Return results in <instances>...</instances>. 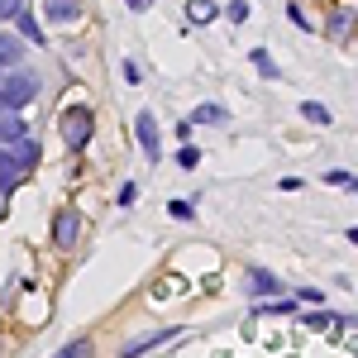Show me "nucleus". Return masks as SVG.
<instances>
[{"label": "nucleus", "mask_w": 358, "mask_h": 358, "mask_svg": "<svg viewBox=\"0 0 358 358\" xmlns=\"http://www.w3.org/2000/svg\"><path fill=\"white\" fill-rule=\"evenodd\" d=\"M330 29H334V34H344V29H349V10H334V24Z\"/></svg>", "instance_id": "393cba45"}, {"label": "nucleus", "mask_w": 358, "mask_h": 358, "mask_svg": "<svg viewBox=\"0 0 358 358\" xmlns=\"http://www.w3.org/2000/svg\"><path fill=\"white\" fill-rule=\"evenodd\" d=\"M201 163V153H196L192 143H187V148H182V153H177V167H196Z\"/></svg>", "instance_id": "5701e85b"}, {"label": "nucleus", "mask_w": 358, "mask_h": 358, "mask_svg": "<svg viewBox=\"0 0 358 358\" xmlns=\"http://www.w3.org/2000/svg\"><path fill=\"white\" fill-rule=\"evenodd\" d=\"M77 234H82V215H77V210H57V215H53V244L57 248H72V244H77Z\"/></svg>", "instance_id": "20e7f679"}, {"label": "nucleus", "mask_w": 358, "mask_h": 358, "mask_svg": "<svg viewBox=\"0 0 358 358\" xmlns=\"http://www.w3.org/2000/svg\"><path fill=\"white\" fill-rule=\"evenodd\" d=\"M224 15H229L234 24H244V20H248V0H229V5H224Z\"/></svg>", "instance_id": "4be33fe9"}, {"label": "nucleus", "mask_w": 358, "mask_h": 358, "mask_svg": "<svg viewBox=\"0 0 358 358\" xmlns=\"http://www.w3.org/2000/svg\"><path fill=\"white\" fill-rule=\"evenodd\" d=\"M215 15H220V10H215L210 0H192V5H187V20H192V24H210Z\"/></svg>", "instance_id": "9b49d317"}, {"label": "nucleus", "mask_w": 358, "mask_h": 358, "mask_svg": "<svg viewBox=\"0 0 358 358\" xmlns=\"http://www.w3.org/2000/svg\"><path fill=\"white\" fill-rule=\"evenodd\" d=\"M325 182H330V187H349V192L358 196V177H354V172H339V167H330V172H325Z\"/></svg>", "instance_id": "f3484780"}, {"label": "nucleus", "mask_w": 358, "mask_h": 358, "mask_svg": "<svg viewBox=\"0 0 358 358\" xmlns=\"http://www.w3.org/2000/svg\"><path fill=\"white\" fill-rule=\"evenodd\" d=\"M53 358H96V349H91V339H72V344H62Z\"/></svg>", "instance_id": "ddd939ff"}, {"label": "nucleus", "mask_w": 358, "mask_h": 358, "mask_svg": "<svg viewBox=\"0 0 358 358\" xmlns=\"http://www.w3.org/2000/svg\"><path fill=\"white\" fill-rule=\"evenodd\" d=\"M138 201V182H124V187H120V206H134Z\"/></svg>", "instance_id": "b1692460"}, {"label": "nucleus", "mask_w": 358, "mask_h": 358, "mask_svg": "<svg viewBox=\"0 0 358 358\" xmlns=\"http://www.w3.org/2000/svg\"><path fill=\"white\" fill-rule=\"evenodd\" d=\"M292 310H296V301H292V296H282V301H263V306H258V315H292Z\"/></svg>", "instance_id": "6ab92c4d"}, {"label": "nucleus", "mask_w": 358, "mask_h": 358, "mask_svg": "<svg viewBox=\"0 0 358 358\" xmlns=\"http://www.w3.org/2000/svg\"><path fill=\"white\" fill-rule=\"evenodd\" d=\"M20 53H24V48H20V38H15V34H5V38H0V62H5V72H20Z\"/></svg>", "instance_id": "9d476101"}, {"label": "nucleus", "mask_w": 358, "mask_h": 358, "mask_svg": "<svg viewBox=\"0 0 358 358\" xmlns=\"http://www.w3.org/2000/svg\"><path fill=\"white\" fill-rule=\"evenodd\" d=\"M57 129H62V143H67V148H86V143H91V129H96V110L72 106V110H62Z\"/></svg>", "instance_id": "f257e3e1"}, {"label": "nucleus", "mask_w": 358, "mask_h": 358, "mask_svg": "<svg viewBox=\"0 0 358 358\" xmlns=\"http://www.w3.org/2000/svg\"><path fill=\"white\" fill-rule=\"evenodd\" d=\"M43 15L53 24H77L82 20V0H43Z\"/></svg>", "instance_id": "423d86ee"}, {"label": "nucleus", "mask_w": 358, "mask_h": 358, "mask_svg": "<svg viewBox=\"0 0 358 358\" xmlns=\"http://www.w3.org/2000/svg\"><path fill=\"white\" fill-rule=\"evenodd\" d=\"M138 77H143V72H138V62H124V82L138 86Z\"/></svg>", "instance_id": "a878e982"}, {"label": "nucleus", "mask_w": 358, "mask_h": 358, "mask_svg": "<svg viewBox=\"0 0 358 358\" xmlns=\"http://www.w3.org/2000/svg\"><path fill=\"white\" fill-rule=\"evenodd\" d=\"M306 330H330V325H354L349 315H334V310H310V315H301Z\"/></svg>", "instance_id": "1a4fd4ad"}, {"label": "nucleus", "mask_w": 358, "mask_h": 358, "mask_svg": "<svg viewBox=\"0 0 358 358\" xmlns=\"http://www.w3.org/2000/svg\"><path fill=\"white\" fill-rule=\"evenodd\" d=\"M248 57H253V67H258V72H263L268 82H273V77H282V72H277V62H273V57H268V48H253V53H248Z\"/></svg>", "instance_id": "4468645a"}, {"label": "nucleus", "mask_w": 358, "mask_h": 358, "mask_svg": "<svg viewBox=\"0 0 358 358\" xmlns=\"http://www.w3.org/2000/svg\"><path fill=\"white\" fill-rule=\"evenodd\" d=\"M34 96H38V82H34L29 72H5V86H0V106H5L10 115L24 110Z\"/></svg>", "instance_id": "f03ea898"}, {"label": "nucleus", "mask_w": 358, "mask_h": 358, "mask_svg": "<svg viewBox=\"0 0 358 358\" xmlns=\"http://www.w3.org/2000/svg\"><path fill=\"white\" fill-rule=\"evenodd\" d=\"M192 120H196V124H220V120H224V110L215 106V101H206V106H196V115H192Z\"/></svg>", "instance_id": "2eb2a0df"}, {"label": "nucleus", "mask_w": 358, "mask_h": 358, "mask_svg": "<svg viewBox=\"0 0 358 358\" xmlns=\"http://www.w3.org/2000/svg\"><path fill=\"white\" fill-rule=\"evenodd\" d=\"M15 24H20V34H24L29 43H43V29L34 24V15H29V10H24V15H20V20H15Z\"/></svg>", "instance_id": "a211bd4d"}, {"label": "nucleus", "mask_w": 358, "mask_h": 358, "mask_svg": "<svg viewBox=\"0 0 358 358\" xmlns=\"http://www.w3.org/2000/svg\"><path fill=\"white\" fill-rule=\"evenodd\" d=\"M172 334H182V330H153V334H143V339H129V344L120 349V358H143L148 349H158V344H167Z\"/></svg>", "instance_id": "39448f33"}, {"label": "nucleus", "mask_w": 358, "mask_h": 358, "mask_svg": "<svg viewBox=\"0 0 358 358\" xmlns=\"http://www.w3.org/2000/svg\"><path fill=\"white\" fill-rule=\"evenodd\" d=\"M124 5H129V10H148L153 0H124Z\"/></svg>", "instance_id": "bb28decb"}, {"label": "nucleus", "mask_w": 358, "mask_h": 358, "mask_svg": "<svg viewBox=\"0 0 358 358\" xmlns=\"http://www.w3.org/2000/svg\"><path fill=\"white\" fill-rule=\"evenodd\" d=\"M10 153L20 158V167H34V163H38V143H34V138H24V143H20V148H10Z\"/></svg>", "instance_id": "dca6fc26"}, {"label": "nucleus", "mask_w": 358, "mask_h": 358, "mask_svg": "<svg viewBox=\"0 0 358 358\" xmlns=\"http://www.w3.org/2000/svg\"><path fill=\"white\" fill-rule=\"evenodd\" d=\"M134 134H138V148H143V158L148 163H158L163 158V138H158V120L148 110H138L134 115Z\"/></svg>", "instance_id": "7ed1b4c3"}, {"label": "nucleus", "mask_w": 358, "mask_h": 358, "mask_svg": "<svg viewBox=\"0 0 358 358\" xmlns=\"http://www.w3.org/2000/svg\"><path fill=\"white\" fill-rule=\"evenodd\" d=\"M167 215H177V220H196V206H192V201H167Z\"/></svg>", "instance_id": "aec40b11"}, {"label": "nucleus", "mask_w": 358, "mask_h": 358, "mask_svg": "<svg viewBox=\"0 0 358 358\" xmlns=\"http://www.w3.org/2000/svg\"><path fill=\"white\" fill-rule=\"evenodd\" d=\"M248 292H253V296H277V292H287V287H282L268 268H248Z\"/></svg>", "instance_id": "0eeeda50"}, {"label": "nucleus", "mask_w": 358, "mask_h": 358, "mask_svg": "<svg viewBox=\"0 0 358 358\" xmlns=\"http://www.w3.org/2000/svg\"><path fill=\"white\" fill-rule=\"evenodd\" d=\"M349 244H358V224H354V229H349Z\"/></svg>", "instance_id": "cd10ccee"}, {"label": "nucleus", "mask_w": 358, "mask_h": 358, "mask_svg": "<svg viewBox=\"0 0 358 358\" xmlns=\"http://www.w3.org/2000/svg\"><path fill=\"white\" fill-rule=\"evenodd\" d=\"M301 120H306V124H320V129H330V110H325L320 101H306V106H301Z\"/></svg>", "instance_id": "f8f14e48"}, {"label": "nucleus", "mask_w": 358, "mask_h": 358, "mask_svg": "<svg viewBox=\"0 0 358 358\" xmlns=\"http://www.w3.org/2000/svg\"><path fill=\"white\" fill-rule=\"evenodd\" d=\"M0 138H5V148H20V143L29 138V124L20 120V115H10V110H5V129H0Z\"/></svg>", "instance_id": "6e6552de"}, {"label": "nucleus", "mask_w": 358, "mask_h": 358, "mask_svg": "<svg viewBox=\"0 0 358 358\" xmlns=\"http://www.w3.org/2000/svg\"><path fill=\"white\" fill-rule=\"evenodd\" d=\"M20 15H24V5H20V0H0V20H5V24H15Z\"/></svg>", "instance_id": "412c9836"}]
</instances>
